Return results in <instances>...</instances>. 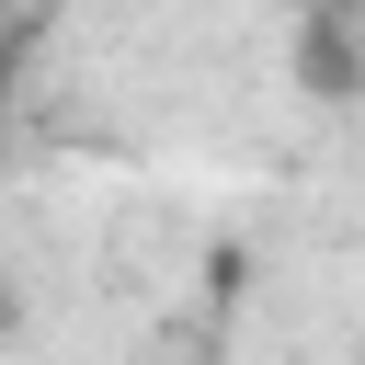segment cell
Wrapping results in <instances>:
<instances>
[{
	"mask_svg": "<svg viewBox=\"0 0 365 365\" xmlns=\"http://www.w3.org/2000/svg\"><path fill=\"white\" fill-rule=\"evenodd\" d=\"M297 68H308V91L342 103V91H365V34H354V23H308V34H297Z\"/></svg>",
	"mask_w": 365,
	"mask_h": 365,
	"instance_id": "1",
	"label": "cell"
},
{
	"mask_svg": "<svg viewBox=\"0 0 365 365\" xmlns=\"http://www.w3.org/2000/svg\"><path fill=\"white\" fill-rule=\"evenodd\" d=\"M0 171H11V68H0Z\"/></svg>",
	"mask_w": 365,
	"mask_h": 365,
	"instance_id": "2",
	"label": "cell"
}]
</instances>
